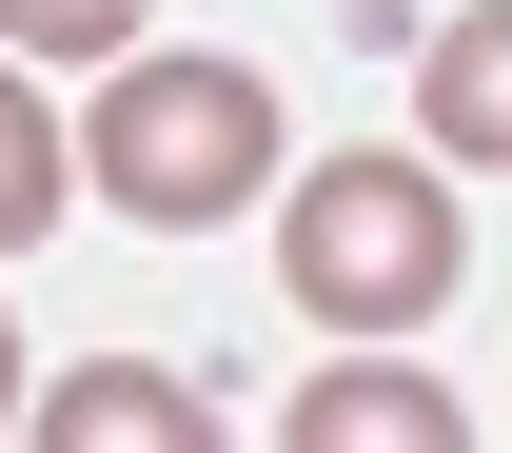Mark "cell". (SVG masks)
<instances>
[{"label": "cell", "instance_id": "obj_1", "mask_svg": "<svg viewBox=\"0 0 512 453\" xmlns=\"http://www.w3.org/2000/svg\"><path fill=\"white\" fill-rule=\"evenodd\" d=\"M79 197L138 217V237H217L276 197V79L256 60H99V119H79Z\"/></svg>", "mask_w": 512, "mask_h": 453}, {"label": "cell", "instance_id": "obj_2", "mask_svg": "<svg viewBox=\"0 0 512 453\" xmlns=\"http://www.w3.org/2000/svg\"><path fill=\"white\" fill-rule=\"evenodd\" d=\"M276 276H296V316L316 335H434L453 276H473V217H453V158H316V178H276Z\"/></svg>", "mask_w": 512, "mask_h": 453}, {"label": "cell", "instance_id": "obj_3", "mask_svg": "<svg viewBox=\"0 0 512 453\" xmlns=\"http://www.w3.org/2000/svg\"><path fill=\"white\" fill-rule=\"evenodd\" d=\"M20 434H40V453H197V434H217V394L158 375V355H79L60 394H20Z\"/></svg>", "mask_w": 512, "mask_h": 453}, {"label": "cell", "instance_id": "obj_4", "mask_svg": "<svg viewBox=\"0 0 512 453\" xmlns=\"http://www.w3.org/2000/svg\"><path fill=\"white\" fill-rule=\"evenodd\" d=\"M414 138L453 178H512V0H473V20L414 40Z\"/></svg>", "mask_w": 512, "mask_h": 453}, {"label": "cell", "instance_id": "obj_5", "mask_svg": "<svg viewBox=\"0 0 512 453\" xmlns=\"http://www.w3.org/2000/svg\"><path fill=\"white\" fill-rule=\"evenodd\" d=\"M453 453V434H473V414H453V394L434 375H414V355H394V335H355V355H335V375L316 394H296V453Z\"/></svg>", "mask_w": 512, "mask_h": 453}, {"label": "cell", "instance_id": "obj_6", "mask_svg": "<svg viewBox=\"0 0 512 453\" xmlns=\"http://www.w3.org/2000/svg\"><path fill=\"white\" fill-rule=\"evenodd\" d=\"M60 178H79V158H60V99L0 60V257H40V237H60Z\"/></svg>", "mask_w": 512, "mask_h": 453}, {"label": "cell", "instance_id": "obj_7", "mask_svg": "<svg viewBox=\"0 0 512 453\" xmlns=\"http://www.w3.org/2000/svg\"><path fill=\"white\" fill-rule=\"evenodd\" d=\"M0 40H40V60H119L138 0H0Z\"/></svg>", "mask_w": 512, "mask_h": 453}, {"label": "cell", "instance_id": "obj_8", "mask_svg": "<svg viewBox=\"0 0 512 453\" xmlns=\"http://www.w3.org/2000/svg\"><path fill=\"white\" fill-rule=\"evenodd\" d=\"M20 394H40V375H20V316H0V434H20Z\"/></svg>", "mask_w": 512, "mask_h": 453}]
</instances>
